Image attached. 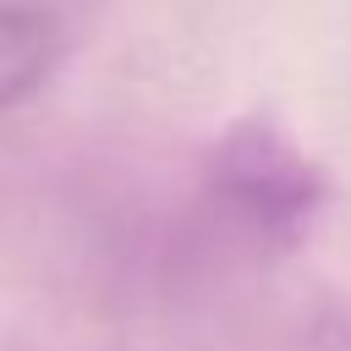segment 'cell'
Returning <instances> with one entry per match:
<instances>
[{"mask_svg":"<svg viewBox=\"0 0 351 351\" xmlns=\"http://www.w3.org/2000/svg\"><path fill=\"white\" fill-rule=\"evenodd\" d=\"M60 55V27L33 0H0V110L27 99Z\"/></svg>","mask_w":351,"mask_h":351,"instance_id":"obj_2","label":"cell"},{"mask_svg":"<svg viewBox=\"0 0 351 351\" xmlns=\"http://www.w3.org/2000/svg\"><path fill=\"white\" fill-rule=\"evenodd\" d=\"M219 192L247 214L252 230H280V236H291L318 203V181L307 159L274 126L258 121L219 148Z\"/></svg>","mask_w":351,"mask_h":351,"instance_id":"obj_1","label":"cell"}]
</instances>
